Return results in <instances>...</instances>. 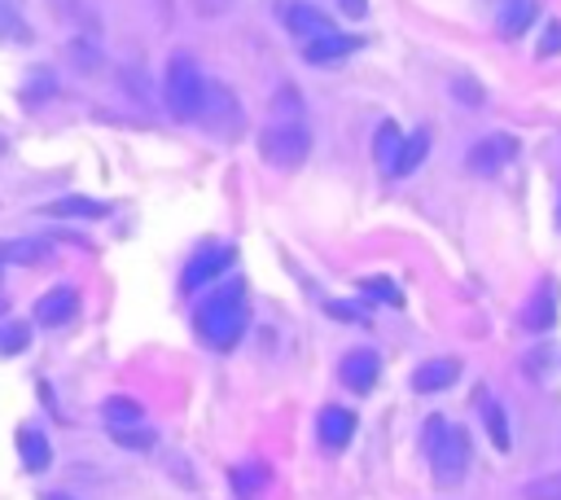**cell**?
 I'll return each instance as SVG.
<instances>
[{
	"label": "cell",
	"instance_id": "484cf974",
	"mask_svg": "<svg viewBox=\"0 0 561 500\" xmlns=\"http://www.w3.org/2000/svg\"><path fill=\"white\" fill-rule=\"evenodd\" d=\"M451 92H456L465 105H482V101H486L482 83H478V79H469V75H451Z\"/></svg>",
	"mask_w": 561,
	"mask_h": 500
},
{
	"label": "cell",
	"instance_id": "5b68a950",
	"mask_svg": "<svg viewBox=\"0 0 561 500\" xmlns=\"http://www.w3.org/2000/svg\"><path fill=\"white\" fill-rule=\"evenodd\" d=\"M193 123H202L210 136L232 140V136L245 127V114H241L237 92H228L224 83H210V79H206V92H202V105H197V118H193Z\"/></svg>",
	"mask_w": 561,
	"mask_h": 500
},
{
	"label": "cell",
	"instance_id": "4316f807",
	"mask_svg": "<svg viewBox=\"0 0 561 500\" xmlns=\"http://www.w3.org/2000/svg\"><path fill=\"white\" fill-rule=\"evenodd\" d=\"M48 9L61 18V22H79V26H96L88 9H79V0H48Z\"/></svg>",
	"mask_w": 561,
	"mask_h": 500
},
{
	"label": "cell",
	"instance_id": "44dd1931",
	"mask_svg": "<svg viewBox=\"0 0 561 500\" xmlns=\"http://www.w3.org/2000/svg\"><path fill=\"white\" fill-rule=\"evenodd\" d=\"M482 421H486V434H491V443H495L500 452H508V447H513V434H508L504 408H500L495 399H486V404H482Z\"/></svg>",
	"mask_w": 561,
	"mask_h": 500
},
{
	"label": "cell",
	"instance_id": "3957f363",
	"mask_svg": "<svg viewBox=\"0 0 561 500\" xmlns=\"http://www.w3.org/2000/svg\"><path fill=\"white\" fill-rule=\"evenodd\" d=\"M202 92H206V75L197 70V61L188 53H175L167 61V75H162L167 114L180 118V123H193L197 118V105H202Z\"/></svg>",
	"mask_w": 561,
	"mask_h": 500
},
{
	"label": "cell",
	"instance_id": "9a60e30c",
	"mask_svg": "<svg viewBox=\"0 0 561 500\" xmlns=\"http://www.w3.org/2000/svg\"><path fill=\"white\" fill-rule=\"evenodd\" d=\"M456 377H460V364H456L451 355H443V360H430V364H421V368L412 373V390H416V395H434V390L456 386Z\"/></svg>",
	"mask_w": 561,
	"mask_h": 500
},
{
	"label": "cell",
	"instance_id": "8fae6325",
	"mask_svg": "<svg viewBox=\"0 0 561 500\" xmlns=\"http://www.w3.org/2000/svg\"><path fill=\"white\" fill-rule=\"evenodd\" d=\"M285 26H289L302 44H311V39H320V35H333V18L320 13V9H311V4H289V9H285Z\"/></svg>",
	"mask_w": 561,
	"mask_h": 500
},
{
	"label": "cell",
	"instance_id": "ac0fdd59",
	"mask_svg": "<svg viewBox=\"0 0 561 500\" xmlns=\"http://www.w3.org/2000/svg\"><path fill=\"white\" fill-rule=\"evenodd\" d=\"M425 154H430V132L421 127V132H412V136H408V140L399 145V154H394V167H390V175H394V180H403L408 171H416V167H421V158H425Z\"/></svg>",
	"mask_w": 561,
	"mask_h": 500
},
{
	"label": "cell",
	"instance_id": "7a4b0ae2",
	"mask_svg": "<svg viewBox=\"0 0 561 500\" xmlns=\"http://www.w3.org/2000/svg\"><path fill=\"white\" fill-rule=\"evenodd\" d=\"M425 461H430V474L438 487H460L465 482V469H469V434L443 417H434L425 425Z\"/></svg>",
	"mask_w": 561,
	"mask_h": 500
},
{
	"label": "cell",
	"instance_id": "7402d4cb",
	"mask_svg": "<svg viewBox=\"0 0 561 500\" xmlns=\"http://www.w3.org/2000/svg\"><path fill=\"white\" fill-rule=\"evenodd\" d=\"M530 13H535V4H530V0H508V4H504V13H500V31H504V35H522V31H526V22H530Z\"/></svg>",
	"mask_w": 561,
	"mask_h": 500
},
{
	"label": "cell",
	"instance_id": "8d00e7d4",
	"mask_svg": "<svg viewBox=\"0 0 561 500\" xmlns=\"http://www.w3.org/2000/svg\"><path fill=\"white\" fill-rule=\"evenodd\" d=\"M0 268H4V254H0Z\"/></svg>",
	"mask_w": 561,
	"mask_h": 500
},
{
	"label": "cell",
	"instance_id": "6da1fadb",
	"mask_svg": "<svg viewBox=\"0 0 561 500\" xmlns=\"http://www.w3.org/2000/svg\"><path fill=\"white\" fill-rule=\"evenodd\" d=\"M250 325V298H245V281L232 276V281H219V289L210 298H202V307L193 311V329L206 346L215 351H228L241 342Z\"/></svg>",
	"mask_w": 561,
	"mask_h": 500
},
{
	"label": "cell",
	"instance_id": "7c38bea8",
	"mask_svg": "<svg viewBox=\"0 0 561 500\" xmlns=\"http://www.w3.org/2000/svg\"><path fill=\"white\" fill-rule=\"evenodd\" d=\"M75 311H79V294H75L70 285H57V289H48V294L35 303V320L48 325V329L75 320Z\"/></svg>",
	"mask_w": 561,
	"mask_h": 500
},
{
	"label": "cell",
	"instance_id": "ffe728a7",
	"mask_svg": "<svg viewBox=\"0 0 561 500\" xmlns=\"http://www.w3.org/2000/svg\"><path fill=\"white\" fill-rule=\"evenodd\" d=\"M399 145H403V132H399L394 123H381V127H377V140H373V158L386 167V175H390V167H394Z\"/></svg>",
	"mask_w": 561,
	"mask_h": 500
},
{
	"label": "cell",
	"instance_id": "9c48e42d",
	"mask_svg": "<svg viewBox=\"0 0 561 500\" xmlns=\"http://www.w3.org/2000/svg\"><path fill=\"white\" fill-rule=\"evenodd\" d=\"M316 434H320V443H324V447L342 452V447L351 443V434H355V412H351V408H342V404H324V408H320V417H316Z\"/></svg>",
	"mask_w": 561,
	"mask_h": 500
},
{
	"label": "cell",
	"instance_id": "277c9868",
	"mask_svg": "<svg viewBox=\"0 0 561 500\" xmlns=\"http://www.w3.org/2000/svg\"><path fill=\"white\" fill-rule=\"evenodd\" d=\"M307 149H311V136H307L302 118L267 123V127H263V136H259V158H263V162H272V167H280V171L298 167V162L307 158Z\"/></svg>",
	"mask_w": 561,
	"mask_h": 500
},
{
	"label": "cell",
	"instance_id": "8992f818",
	"mask_svg": "<svg viewBox=\"0 0 561 500\" xmlns=\"http://www.w3.org/2000/svg\"><path fill=\"white\" fill-rule=\"evenodd\" d=\"M237 263V250L232 246H210V250H197L193 259H188V268H184V276H180V285L193 294V289H206V285H215L228 268Z\"/></svg>",
	"mask_w": 561,
	"mask_h": 500
},
{
	"label": "cell",
	"instance_id": "e0dca14e",
	"mask_svg": "<svg viewBox=\"0 0 561 500\" xmlns=\"http://www.w3.org/2000/svg\"><path fill=\"white\" fill-rule=\"evenodd\" d=\"M44 215H70V219H105L110 215V202H96V197H83V193H70V197H57Z\"/></svg>",
	"mask_w": 561,
	"mask_h": 500
},
{
	"label": "cell",
	"instance_id": "52a82bcc",
	"mask_svg": "<svg viewBox=\"0 0 561 500\" xmlns=\"http://www.w3.org/2000/svg\"><path fill=\"white\" fill-rule=\"evenodd\" d=\"M513 158H517V140H513V136H504V132L482 136V140H478V145L465 154L469 171H473V175H486V180H491V175H500V171H504Z\"/></svg>",
	"mask_w": 561,
	"mask_h": 500
},
{
	"label": "cell",
	"instance_id": "2e32d148",
	"mask_svg": "<svg viewBox=\"0 0 561 500\" xmlns=\"http://www.w3.org/2000/svg\"><path fill=\"white\" fill-rule=\"evenodd\" d=\"M18 461H22L31 474L48 469V461H53V447H48V439H44L35 425H22V430H18Z\"/></svg>",
	"mask_w": 561,
	"mask_h": 500
},
{
	"label": "cell",
	"instance_id": "d4e9b609",
	"mask_svg": "<svg viewBox=\"0 0 561 500\" xmlns=\"http://www.w3.org/2000/svg\"><path fill=\"white\" fill-rule=\"evenodd\" d=\"M522 500H561V474L530 478V482L522 487Z\"/></svg>",
	"mask_w": 561,
	"mask_h": 500
},
{
	"label": "cell",
	"instance_id": "e575fe53",
	"mask_svg": "<svg viewBox=\"0 0 561 500\" xmlns=\"http://www.w3.org/2000/svg\"><path fill=\"white\" fill-rule=\"evenodd\" d=\"M557 224H561V202H557Z\"/></svg>",
	"mask_w": 561,
	"mask_h": 500
},
{
	"label": "cell",
	"instance_id": "836d02e7",
	"mask_svg": "<svg viewBox=\"0 0 561 500\" xmlns=\"http://www.w3.org/2000/svg\"><path fill=\"white\" fill-rule=\"evenodd\" d=\"M4 149H9V140H4V136H0V158H4Z\"/></svg>",
	"mask_w": 561,
	"mask_h": 500
},
{
	"label": "cell",
	"instance_id": "f1b7e54d",
	"mask_svg": "<svg viewBox=\"0 0 561 500\" xmlns=\"http://www.w3.org/2000/svg\"><path fill=\"white\" fill-rule=\"evenodd\" d=\"M140 417V408L131 404V399H105V421L114 425V421H136Z\"/></svg>",
	"mask_w": 561,
	"mask_h": 500
},
{
	"label": "cell",
	"instance_id": "1f68e13d",
	"mask_svg": "<svg viewBox=\"0 0 561 500\" xmlns=\"http://www.w3.org/2000/svg\"><path fill=\"white\" fill-rule=\"evenodd\" d=\"M337 9H342L346 18H364V13H368V0H337Z\"/></svg>",
	"mask_w": 561,
	"mask_h": 500
},
{
	"label": "cell",
	"instance_id": "30bf717a",
	"mask_svg": "<svg viewBox=\"0 0 561 500\" xmlns=\"http://www.w3.org/2000/svg\"><path fill=\"white\" fill-rule=\"evenodd\" d=\"M267 482H272V469H267L259 456L237 461V465L228 469V487H232V496H237V500H259Z\"/></svg>",
	"mask_w": 561,
	"mask_h": 500
},
{
	"label": "cell",
	"instance_id": "ba28073f",
	"mask_svg": "<svg viewBox=\"0 0 561 500\" xmlns=\"http://www.w3.org/2000/svg\"><path fill=\"white\" fill-rule=\"evenodd\" d=\"M337 377H342V386H346V390L368 395V390L377 386V377H381V355H377V351H368V346H355V351H346V355H342Z\"/></svg>",
	"mask_w": 561,
	"mask_h": 500
},
{
	"label": "cell",
	"instance_id": "d6986e66",
	"mask_svg": "<svg viewBox=\"0 0 561 500\" xmlns=\"http://www.w3.org/2000/svg\"><path fill=\"white\" fill-rule=\"evenodd\" d=\"M110 439L114 443H123V447H136V452H149L153 447V430L136 417V421H114L110 425Z\"/></svg>",
	"mask_w": 561,
	"mask_h": 500
},
{
	"label": "cell",
	"instance_id": "5bb4252c",
	"mask_svg": "<svg viewBox=\"0 0 561 500\" xmlns=\"http://www.w3.org/2000/svg\"><path fill=\"white\" fill-rule=\"evenodd\" d=\"M364 39L359 35H320V39H311V44H302V57L311 61V66H329V61H342V57H351L355 48H359Z\"/></svg>",
	"mask_w": 561,
	"mask_h": 500
},
{
	"label": "cell",
	"instance_id": "d6a6232c",
	"mask_svg": "<svg viewBox=\"0 0 561 500\" xmlns=\"http://www.w3.org/2000/svg\"><path fill=\"white\" fill-rule=\"evenodd\" d=\"M39 500H75V496H61V491H44Z\"/></svg>",
	"mask_w": 561,
	"mask_h": 500
},
{
	"label": "cell",
	"instance_id": "603a6c76",
	"mask_svg": "<svg viewBox=\"0 0 561 500\" xmlns=\"http://www.w3.org/2000/svg\"><path fill=\"white\" fill-rule=\"evenodd\" d=\"M26 342H31V325L26 320L0 325V355H18V351H26Z\"/></svg>",
	"mask_w": 561,
	"mask_h": 500
},
{
	"label": "cell",
	"instance_id": "d590c367",
	"mask_svg": "<svg viewBox=\"0 0 561 500\" xmlns=\"http://www.w3.org/2000/svg\"><path fill=\"white\" fill-rule=\"evenodd\" d=\"M0 4H13V9H18V0H0Z\"/></svg>",
	"mask_w": 561,
	"mask_h": 500
},
{
	"label": "cell",
	"instance_id": "4dcf8cb0",
	"mask_svg": "<svg viewBox=\"0 0 561 500\" xmlns=\"http://www.w3.org/2000/svg\"><path fill=\"white\" fill-rule=\"evenodd\" d=\"M329 316H342V320H351V325H359V320H364V311H359V307H351V303H329Z\"/></svg>",
	"mask_w": 561,
	"mask_h": 500
},
{
	"label": "cell",
	"instance_id": "cb8c5ba5",
	"mask_svg": "<svg viewBox=\"0 0 561 500\" xmlns=\"http://www.w3.org/2000/svg\"><path fill=\"white\" fill-rule=\"evenodd\" d=\"M289 118H302V96L294 88H280L272 96V123H289Z\"/></svg>",
	"mask_w": 561,
	"mask_h": 500
},
{
	"label": "cell",
	"instance_id": "4fadbf2b",
	"mask_svg": "<svg viewBox=\"0 0 561 500\" xmlns=\"http://www.w3.org/2000/svg\"><path fill=\"white\" fill-rule=\"evenodd\" d=\"M522 325H526L530 333H543V329L557 325V285H552V281H543V285L530 294V303L522 307Z\"/></svg>",
	"mask_w": 561,
	"mask_h": 500
},
{
	"label": "cell",
	"instance_id": "f546056e",
	"mask_svg": "<svg viewBox=\"0 0 561 500\" xmlns=\"http://www.w3.org/2000/svg\"><path fill=\"white\" fill-rule=\"evenodd\" d=\"M535 53H539V57H557V53H561V22H557V18L543 26V39H539Z\"/></svg>",
	"mask_w": 561,
	"mask_h": 500
},
{
	"label": "cell",
	"instance_id": "83f0119b",
	"mask_svg": "<svg viewBox=\"0 0 561 500\" xmlns=\"http://www.w3.org/2000/svg\"><path fill=\"white\" fill-rule=\"evenodd\" d=\"M364 285V294H373V298H381V303H390V307H399L403 303V294L386 281V276H373V281H359Z\"/></svg>",
	"mask_w": 561,
	"mask_h": 500
}]
</instances>
